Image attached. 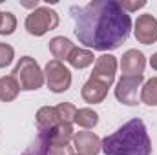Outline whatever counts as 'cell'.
<instances>
[{
	"instance_id": "1",
	"label": "cell",
	"mask_w": 157,
	"mask_h": 155,
	"mask_svg": "<svg viewBox=\"0 0 157 155\" xmlns=\"http://www.w3.org/2000/svg\"><path fill=\"white\" fill-rule=\"evenodd\" d=\"M70 13L78 42L91 49L112 51L130 37L132 18L117 0H93L82 7L73 6Z\"/></svg>"
},
{
	"instance_id": "2",
	"label": "cell",
	"mask_w": 157,
	"mask_h": 155,
	"mask_svg": "<svg viewBox=\"0 0 157 155\" xmlns=\"http://www.w3.org/2000/svg\"><path fill=\"white\" fill-rule=\"evenodd\" d=\"M104 155H152V141L141 119H132L102 139Z\"/></svg>"
},
{
	"instance_id": "3",
	"label": "cell",
	"mask_w": 157,
	"mask_h": 155,
	"mask_svg": "<svg viewBox=\"0 0 157 155\" xmlns=\"http://www.w3.org/2000/svg\"><path fill=\"white\" fill-rule=\"evenodd\" d=\"M11 75L17 78L22 91H35V89L42 88V84L46 82L44 80V71L40 70L37 60L33 57H29V55L18 59V62H17Z\"/></svg>"
},
{
	"instance_id": "4",
	"label": "cell",
	"mask_w": 157,
	"mask_h": 155,
	"mask_svg": "<svg viewBox=\"0 0 157 155\" xmlns=\"http://www.w3.org/2000/svg\"><path fill=\"white\" fill-rule=\"evenodd\" d=\"M26 31L33 37H42L59 26V13L51 7H37L26 17Z\"/></svg>"
},
{
	"instance_id": "5",
	"label": "cell",
	"mask_w": 157,
	"mask_h": 155,
	"mask_svg": "<svg viewBox=\"0 0 157 155\" xmlns=\"http://www.w3.org/2000/svg\"><path fill=\"white\" fill-rule=\"evenodd\" d=\"M44 80L53 93H64L71 86V71L60 60H49L44 68Z\"/></svg>"
},
{
	"instance_id": "6",
	"label": "cell",
	"mask_w": 157,
	"mask_h": 155,
	"mask_svg": "<svg viewBox=\"0 0 157 155\" xmlns=\"http://www.w3.org/2000/svg\"><path fill=\"white\" fill-rule=\"evenodd\" d=\"M144 75H122L115 84V99L124 106H137L141 102L139 89Z\"/></svg>"
},
{
	"instance_id": "7",
	"label": "cell",
	"mask_w": 157,
	"mask_h": 155,
	"mask_svg": "<svg viewBox=\"0 0 157 155\" xmlns=\"http://www.w3.org/2000/svg\"><path fill=\"white\" fill-rule=\"evenodd\" d=\"M133 35L139 44L152 46L157 42V18L150 13L139 15L133 24Z\"/></svg>"
},
{
	"instance_id": "8",
	"label": "cell",
	"mask_w": 157,
	"mask_h": 155,
	"mask_svg": "<svg viewBox=\"0 0 157 155\" xmlns=\"http://www.w3.org/2000/svg\"><path fill=\"white\" fill-rule=\"evenodd\" d=\"M115 73H117V57H113L110 53H102L101 57H97L91 78H95L110 88L115 80Z\"/></svg>"
},
{
	"instance_id": "9",
	"label": "cell",
	"mask_w": 157,
	"mask_h": 155,
	"mask_svg": "<svg viewBox=\"0 0 157 155\" xmlns=\"http://www.w3.org/2000/svg\"><path fill=\"white\" fill-rule=\"evenodd\" d=\"M73 148L78 155H99L102 141L93 131H77L73 135Z\"/></svg>"
},
{
	"instance_id": "10",
	"label": "cell",
	"mask_w": 157,
	"mask_h": 155,
	"mask_svg": "<svg viewBox=\"0 0 157 155\" xmlns=\"http://www.w3.org/2000/svg\"><path fill=\"white\" fill-rule=\"evenodd\" d=\"M71 152V146H59V144H53L46 139V135L39 133V137L35 139V142L24 152L22 155H70Z\"/></svg>"
},
{
	"instance_id": "11",
	"label": "cell",
	"mask_w": 157,
	"mask_h": 155,
	"mask_svg": "<svg viewBox=\"0 0 157 155\" xmlns=\"http://www.w3.org/2000/svg\"><path fill=\"white\" fill-rule=\"evenodd\" d=\"M144 66H146V57L139 49H128L121 57L122 75H143Z\"/></svg>"
},
{
	"instance_id": "12",
	"label": "cell",
	"mask_w": 157,
	"mask_h": 155,
	"mask_svg": "<svg viewBox=\"0 0 157 155\" xmlns=\"http://www.w3.org/2000/svg\"><path fill=\"white\" fill-rule=\"evenodd\" d=\"M80 95H82V99L88 104H101L106 99V95H108V86L90 77L86 80V84L82 86Z\"/></svg>"
},
{
	"instance_id": "13",
	"label": "cell",
	"mask_w": 157,
	"mask_h": 155,
	"mask_svg": "<svg viewBox=\"0 0 157 155\" xmlns=\"http://www.w3.org/2000/svg\"><path fill=\"white\" fill-rule=\"evenodd\" d=\"M35 120H37L39 131H49V130H53L55 126H59L62 122L55 106H42L35 115Z\"/></svg>"
},
{
	"instance_id": "14",
	"label": "cell",
	"mask_w": 157,
	"mask_h": 155,
	"mask_svg": "<svg viewBox=\"0 0 157 155\" xmlns=\"http://www.w3.org/2000/svg\"><path fill=\"white\" fill-rule=\"evenodd\" d=\"M48 47H49L51 55L55 57V60H60L62 62V60H68V57L73 51L75 44L70 39H66V37H53V39L48 42Z\"/></svg>"
},
{
	"instance_id": "15",
	"label": "cell",
	"mask_w": 157,
	"mask_h": 155,
	"mask_svg": "<svg viewBox=\"0 0 157 155\" xmlns=\"http://www.w3.org/2000/svg\"><path fill=\"white\" fill-rule=\"evenodd\" d=\"M95 60H97V57L93 55L91 49H84V47H77V46H75L66 62H68L71 68H75V70H84V68L91 66Z\"/></svg>"
},
{
	"instance_id": "16",
	"label": "cell",
	"mask_w": 157,
	"mask_h": 155,
	"mask_svg": "<svg viewBox=\"0 0 157 155\" xmlns=\"http://www.w3.org/2000/svg\"><path fill=\"white\" fill-rule=\"evenodd\" d=\"M20 93V86L17 82V78L13 75H6L0 77V100L2 102H11L18 97Z\"/></svg>"
},
{
	"instance_id": "17",
	"label": "cell",
	"mask_w": 157,
	"mask_h": 155,
	"mask_svg": "<svg viewBox=\"0 0 157 155\" xmlns=\"http://www.w3.org/2000/svg\"><path fill=\"white\" fill-rule=\"evenodd\" d=\"M75 124H78L84 130H91L99 124V113L93 112L91 108H80L75 115Z\"/></svg>"
},
{
	"instance_id": "18",
	"label": "cell",
	"mask_w": 157,
	"mask_h": 155,
	"mask_svg": "<svg viewBox=\"0 0 157 155\" xmlns=\"http://www.w3.org/2000/svg\"><path fill=\"white\" fill-rule=\"evenodd\" d=\"M141 102H144L146 106H157V77L148 78L143 86H141Z\"/></svg>"
},
{
	"instance_id": "19",
	"label": "cell",
	"mask_w": 157,
	"mask_h": 155,
	"mask_svg": "<svg viewBox=\"0 0 157 155\" xmlns=\"http://www.w3.org/2000/svg\"><path fill=\"white\" fill-rule=\"evenodd\" d=\"M55 108H57V113H59V117H60L62 122H66V124H73V122H75L77 108H75L71 102H60V104H57Z\"/></svg>"
},
{
	"instance_id": "20",
	"label": "cell",
	"mask_w": 157,
	"mask_h": 155,
	"mask_svg": "<svg viewBox=\"0 0 157 155\" xmlns=\"http://www.w3.org/2000/svg\"><path fill=\"white\" fill-rule=\"evenodd\" d=\"M17 29V17L11 13V11H6L2 13V18H0V35H13Z\"/></svg>"
},
{
	"instance_id": "21",
	"label": "cell",
	"mask_w": 157,
	"mask_h": 155,
	"mask_svg": "<svg viewBox=\"0 0 157 155\" xmlns=\"http://www.w3.org/2000/svg\"><path fill=\"white\" fill-rule=\"evenodd\" d=\"M15 59V49L9 46V44H4L0 42V68H6L13 62Z\"/></svg>"
},
{
	"instance_id": "22",
	"label": "cell",
	"mask_w": 157,
	"mask_h": 155,
	"mask_svg": "<svg viewBox=\"0 0 157 155\" xmlns=\"http://www.w3.org/2000/svg\"><path fill=\"white\" fill-rule=\"evenodd\" d=\"M119 6L130 15V13H133V11H137V9H141V7H144V6H146V0H139V2H128V0H122V2H119Z\"/></svg>"
},
{
	"instance_id": "23",
	"label": "cell",
	"mask_w": 157,
	"mask_h": 155,
	"mask_svg": "<svg viewBox=\"0 0 157 155\" xmlns=\"http://www.w3.org/2000/svg\"><path fill=\"white\" fill-rule=\"evenodd\" d=\"M150 66H152V68L157 71V53H154V55L150 57Z\"/></svg>"
},
{
	"instance_id": "24",
	"label": "cell",
	"mask_w": 157,
	"mask_h": 155,
	"mask_svg": "<svg viewBox=\"0 0 157 155\" xmlns=\"http://www.w3.org/2000/svg\"><path fill=\"white\" fill-rule=\"evenodd\" d=\"M70 155H78V153H75V152H73V153H70Z\"/></svg>"
},
{
	"instance_id": "25",
	"label": "cell",
	"mask_w": 157,
	"mask_h": 155,
	"mask_svg": "<svg viewBox=\"0 0 157 155\" xmlns=\"http://www.w3.org/2000/svg\"><path fill=\"white\" fill-rule=\"evenodd\" d=\"M0 18H2V11H0Z\"/></svg>"
}]
</instances>
